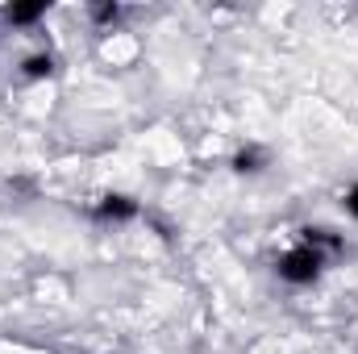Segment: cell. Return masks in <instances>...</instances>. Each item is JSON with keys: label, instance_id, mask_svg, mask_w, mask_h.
Masks as SVG:
<instances>
[{"label": "cell", "instance_id": "obj_7", "mask_svg": "<svg viewBox=\"0 0 358 354\" xmlns=\"http://www.w3.org/2000/svg\"><path fill=\"white\" fill-rule=\"evenodd\" d=\"M92 17L96 21H117V4H92Z\"/></svg>", "mask_w": 358, "mask_h": 354}, {"label": "cell", "instance_id": "obj_4", "mask_svg": "<svg viewBox=\"0 0 358 354\" xmlns=\"http://www.w3.org/2000/svg\"><path fill=\"white\" fill-rule=\"evenodd\" d=\"M42 13H46V0H34V4H13V8H8L4 17H8L13 25H34V21H38Z\"/></svg>", "mask_w": 358, "mask_h": 354}, {"label": "cell", "instance_id": "obj_1", "mask_svg": "<svg viewBox=\"0 0 358 354\" xmlns=\"http://www.w3.org/2000/svg\"><path fill=\"white\" fill-rule=\"evenodd\" d=\"M321 267H325V263H321L304 242H300V246H292V250L279 259L275 271H279V279H287V283H313V279L321 275Z\"/></svg>", "mask_w": 358, "mask_h": 354}, {"label": "cell", "instance_id": "obj_5", "mask_svg": "<svg viewBox=\"0 0 358 354\" xmlns=\"http://www.w3.org/2000/svg\"><path fill=\"white\" fill-rule=\"evenodd\" d=\"M50 71H55V59H50V55H29V59L21 63V76H25V80H46Z\"/></svg>", "mask_w": 358, "mask_h": 354}, {"label": "cell", "instance_id": "obj_3", "mask_svg": "<svg viewBox=\"0 0 358 354\" xmlns=\"http://www.w3.org/2000/svg\"><path fill=\"white\" fill-rule=\"evenodd\" d=\"M96 217L100 221H129V217H138V204L129 196H104L96 204Z\"/></svg>", "mask_w": 358, "mask_h": 354}, {"label": "cell", "instance_id": "obj_2", "mask_svg": "<svg viewBox=\"0 0 358 354\" xmlns=\"http://www.w3.org/2000/svg\"><path fill=\"white\" fill-rule=\"evenodd\" d=\"M304 246H308L321 263H329V259L342 255V238H338L334 229H304Z\"/></svg>", "mask_w": 358, "mask_h": 354}, {"label": "cell", "instance_id": "obj_8", "mask_svg": "<svg viewBox=\"0 0 358 354\" xmlns=\"http://www.w3.org/2000/svg\"><path fill=\"white\" fill-rule=\"evenodd\" d=\"M346 208H350V217H358V183L346 192Z\"/></svg>", "mask_w": 358, "mask_h": 354}, {"label": "cell", "instance_id": "obj_6", "mask_svg": "<svg viewBox=\"0 0 358 354\" xmlns=\"http://www.w3.org/2000/svg\"><path fill=\"white\" fill-rule=\"evenodd\" d=\"M234 167H238L242 176H255V171H263V167H267V155H263L259 146H250V150H238Z\"/></svg>", "mask_w": 358, "mask_h": 354}]
</instances>
